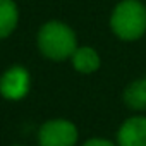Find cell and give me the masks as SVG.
I'll use <instances>...</instances> for the list:
<instances>
[{"label":"cell","mask_w":146,"mask_h":146,"mask_svg":"<svg viewBox=\"0 0 146 146\" xmlns=\"http://www.w3.org/2000/svg\"><path fill=\"white\" fill-rule=\"evenodd\" d=\"M38 46L41 53L52 60H64L72 57L76 48V35L64 23H46L38 33Z\"/></svg>","instance_id":"cell-1"},{"label":"cell","mask_w":146,"mask_h":146,"mask_svg":"<svg viewBox=\"0 0 146 146\" xmlns=\"http://www.w3.org/2000/svg\"><path fill=\"white\" fill-rule=\"evenodd\" d=\"M110 26L122 40L141 38L146 31V7L137 0H124L113 9Z\"/></svg>","instance_id":"cell-2"},{"label":"cell","mask_w":146,"mask_h":146,"mask_svg":"<svg viewBox=\"0 0 146 146\" xmlns=\"http://www.w3.org/2000/svg\"><path fill=\"white\" fill-rule=\"evenodd\" d=\"M38 139L40 146H74L78 141V129L64 119L48 120L41 125Z\"/></svg>","instance_id":"cell-3"},{"label":"cell","mask_w":146,"mask_h":146,"mask_svg":"<svg viewBox=\"0 0 146 146\" xmlns=\"http://www.w3.org/2000/svg\"><path fill=\"white\" fill-rule=\"evenodd\" d=\"M29 90V74L24 67L9 69L0 79V91L9 100H21Z\"/></svg>","instance_id":"cell-4"},{"label":"cell","mask_w":146,"mask_h":146,"mask_svg":"<svg viewBox=\"0 0 146 146\" xmlns=\"http://www.w3.org/2000/svg\"><path fill=\"white\" fill-rule=\"evenodd\" d=\"M119 146H146V117L127 119L117 134Z\"/></svg>","instance_id":"cell-5"},{"label":"cell","mask_w":146,"mask_h":146,"mask_svg":"<svg viewBox=\"0 0 146 146\" xmlns=\"http://www.w3.org/2000/svg\"><path fill=\"white\" fill-rule=\"evenodd\" d=\"M72 64H74L76 70L83 72V74H90L100 67V57L93 48L83 46L72 53Z\"/></svg>","instance_id":"cell-6"},{"label":"cell","mask_w":146,"mask_h":146,"mask_svg":"<svg viewBox=\"0 0 146 146\" xmlns=\"http://www.w3.org/2000/svg\"><path fill=\"white\" fill-rule=\"evenodd\" d=\"M17 7L14 0H0V40L9 36L17 26Z\"/></svg>","instance_id":"cell-7"},{"label":"cell","mask_w":146,"mask_h":146,"mask_svg":"<svg viewBox=\"0 0 146 146\" xmlns=\"http://www.w3.org/2000/svg\"><path fill=\"white\" fill-rule=\"evenodd\" d=\"M124 100L127 107L134 110H144L146 108V79L134 81L124 93Z\"/></svg>","instance_id":"cell-8"},{"label":"cell","mask_w":146,"mask_h":146,"mask_svg":"<svg viewBox=\"0 0 146 146\" xmlns=\"http://www.w3.org/2000/svg\"><path fill=\"white\" fill-rule=\"evenodd\" d=\"M83 146H115V144L110 143V141H107V139H90Z\"/></svg>","instance_id":"cell-9"},{"label":"cell","mask_w":146,"mask_h":146,"mask_svg":"<svg viewBox=\"0 0 146 146\" xmlns=\"http://www.w3.org/2000/svg\"><path fill=\"white\" fill-rule=\"evenodd\" d=\"M16 146H21V144H16Z\"/></svg>","instance_id":"cell-10"}]
</instances>
